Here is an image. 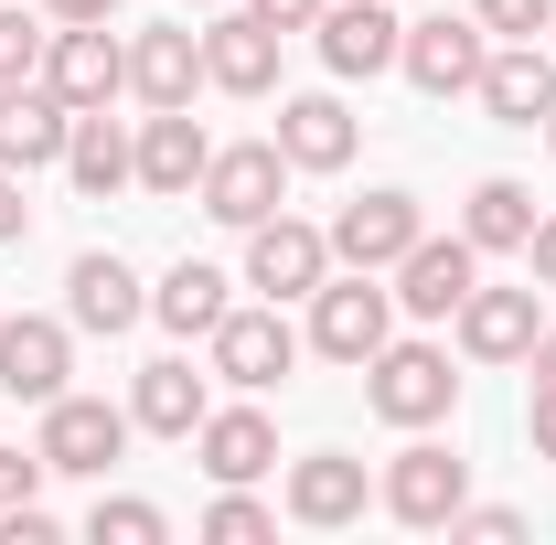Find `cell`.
<instances>
[{"label": "cell", "mask_w": 556, "mask_h": 545, "mask_svg": "<svg viewBox=\"0 0 556 545\" xmlns=\"http://www.w3.org/2000/svg\"><path fill=\"white\" fill-rule=\"evenodd\" d=\"M43 86H54L65 107H108V97L129 86V43H118L108 22H54V43H43Z\"/></svg>", "instance_id": "8"}, {"label": "cell", "mask_w": 556, "mask_h": 545, "mask_svg": "<svg viewBox=\"0 0 556 545\" xmlns=\"http://www.w3.org/2000/svg\"><path fill=\"white\" fill-rule=\"evenodd\" d=\"M193 449H204L214 481H257V471H278V428H268L257 407H204Z\"/></svg>", "instance_id": "25"}, {"label": "cell", "mask_w": 556, "mask_h": 545, "mask_svg": "<svg viewBox=\"0 0 556 545\" xmlns=\"http://www.w3.org/2000/svg\"><path fill=\"white\" fill-rule=\"evenodd\" d=\"M247 11H257V22H278V33H311V22H321V0H247Z\"/></svg>", "instance_id": "34"}, {"label": "cell", "mask_w": 556, "mask_h": 545, "mask_svg": "<svg viewBox=\"0 0 556 545\" xmlns=\"http://www.w3.org/2000/svg\"><path fill=\"white\" fill-rule=\"evenodd\" d=\"M204 11H214V0H204Z\"/></svg>", "instance_id": "41"}, {"label": "cell", "mask_w": 556, "mask_h": 545, "mask_svg": "<svg viewBox=\"0 0 556 545\" xmlns=\"http://www.w3.org/2000/svg\"><path fill=\"white\" fill-rule=\"evenodd\" d=\"M525 257H535V289H556V214H535V236H525Z\"/></svg>", "instance_id": "36"}, {"label": "cell", "mask_w": 556, "mask_h": 545, "mask_svg": "<svg viewBox=\"0 0 556 545\" xmlns=\"http://www.w3.org/2000/svg\"><path fill=\"white\" fill-rule=\"evenodd\" d=\"M321 278H332V236H321V225H300V214L247 225V289H268V300H311Z\"/></svg>", "instance_id": "9"}, {"label": "cell", "mask_w": 556, "mask_h": 545, "mask_svg": "<svg viewBox=\"0 0 556 545\" xmlns=\"http://www.w3.org/2000/svg\"><path fill=\"white\" fill-rule=\"evenodd\" d=\"M450 321H460V353H471V364H525V342L546 332L535 289H471Z\"/></svg>", "instance_id": "20"}, {"label": "cell", "mask_w": 556, "mask_h": 545, "mask_svg": "<svg viewBox=\"0 0 556 545\" xmlns=\"http://www.w3.org/2000/svg\"><path fill=\"white\" fill-rule=\"evenodd\" d=\"M525 428H535V449L556 460V385H535V407H525Z\"/></svg>", "instance_id": "37"}, {"label": "cell", "mask_w": 556, "mask_h": 545, "mask_svg": "<svg viewBox=\"0 0 556 545\" xmlns=\"http://www.w3.org/2000/svg\"><path fill=\"white\" fill-rule=\"evenodd\" d=\"M353 107L343 97H278V150H289V172H343L353 161Z\"/></svg>", "instance_id": "24"}, {"label": "cell", "mask_w": 556, "mask_h": 545, "mask_svg": "<svg viewBox=\"0 0 556 545\" xmlns=\"http://www.w3.org/2000/svg\"><path fill=\"white\" fill-rule=\"evenodd\" d=\"M65 375H75V332L65 321H43V310H11V321H0V396L54 407Z\"/></svg>", "instance_id": "10"}, {"label": "cell", "mask_w": 556, "mask_h": 545, "mask_svg": "<svg viewBox=\"0 0 556 545\" xmlns=\"http://www.w3.org/2000/svg\"><path fill=\"white\" fill-rule=\"evenodd\" d=\"M43 43H54V33H43L33 11H0V86H33V75H43Z\"/></svg>", "instance_id": "30"}, {"label": "cell", "mask_w": 556, "mask_h": 545, "mask_svg": "<svg viewBox=\"0 0 556 545\" xmlns=\"http://www.w3.org/2000/svg\"><path fill=\"white\" fill-rule=\"evenodd\" d=\"M525 375H535V385H556V332H535V342H525Z\"/></svg>", "instance_id": "39"}, {"label": "cell", "mask_w": 556, "mask_h": 545, "mask_svg": "<svg viewBox=\"0 0 556 545\" xmlns=\"http://www.w3.org/2000/svg\"><path fill=\"white\" fill-rule=\"evenodd\" d=\"M278 193H289V150H278V139H236V150H214V161H204V193H193V204H204L214 225L247 236V225H268V214H278Z\"/></svg>", "instance_id": "5"}, {"label": "cell", "mask_w": 556, "mask_h": 545, "mask_svg": "<svg viewBox=\"0 0 556 545\" xmlns=\"http://www.w3.org/2000/svg\"><path fill=\"white\" fill-rule=\"evenodd\" d=\"M396 65H407V86L417 97H471L482 86V65H492V33L482 22H407V43H396Z\"/></svg>", "instance_id": "7"}, {"label": "cell", "mask_w": 556, "mask_h": 545, "mask_svg": "<svg viewBox=\"0 0 556 545\" xmlns=\"http://www.w3.org/2000/svg\"><path fill=\"white\" fill-rule=\"evenodd\" d=\"M225 289H236V278H225V268H204V257H182V268H172V278H161V289H150V310H161V321H172V332H182V342H204L214 321L236 310Z\"/></svg>", "instance_id": "26"}, {"label": "cell", "mask_w": 556, "mask_h": 545, "mask_svg": "<svg viewBox=\"0 0 556 545\" xmlns=\"http://www.w3.org/2000/svg\"><path fill=\"white\" fill-rule=\"evenodd\" d=\"M33 449H43L65 481H108L118 460H129V407H108V396H75V385H65V396L43 407V439H33Z\"/></svg>", "instance_id": "4"}, {"label": "cell", "mask_w": 556, "mask_h": 545, "mask_svg": "<svg viewBox=\"0 0 556 545\" xmlns=\"http://www.w3.org/2000/svg\"><path fill=\"white\" fill-rule=\"evenodd\" d=\"M364 407L386 417V428H439V417L460 407V375H450L439 342H386L364 364Z\"/></svg>", "instance_id": "2"}, {"label": "cell", "mask_w": 556, "mask_h": 545, "mask_svg": "<svg viewBox=\"0 0 556 545\" xmlns=\"http://www.w3.org/2000/svg\"><path fill=\"white\" fill-rule=\"evenodd\" d=\"M43 22H118V0H43Z\"/></svg>", "instance_id": "38"}, {"label": "cell", "mask_w": 556, "mask_h": 545, "mask_svg": "<svg viewBox=\"0 0 556 545\" xmlns=\"http://www.w3.org/2000/svg\"><path fill=\"white\" fill-rule=\"evenodd\" d=\"M278 22H257V11H225L204 33V86H225V97H268L278 86Z\"/></svg>", "instance_id": "17"}, {"label": "cell", "mask_w": 556, "mask_h": 545, "mask_svg": "<svg viewBox=\"0 0 556 545\" xmlns=\"http://www.w3.org/2000/svg\"><path fill=\"white\" fill-rule=\"evenodd\" d=\"M43 481H54V460H43V449H0V514L43 503Z\"/></svg>", "instance_id": "32"}, {"label": "cell", "mask_w": 556, "mask_h": 545, "mask_svg": "<svg viewBox=\"0 0 556 545\" xmlns=\"http://www.w3.org/2000/svg\"><path fill=\"white\" fill-rule=\"evenodd\" d=\"M65 129L75 107L33 75V86H0V172H43V161H65Z\"/></svg>", "instance_id": "18"}, {"label": "cell", "mask_w": 556, "mask_h": 545, "mask_svg": "<svg viewBox=\"0 0 556 545\" xmlns=\"http://www.w3.org/2000/svg\"><path fill=\"white\" fill-rule=\"evenodd\" d=\"M204 375L182 364V353H161V364H139V385H129V428H150V439H193L204 428Z\"/></svg>", "instance_id": "23"}, {"label": "cell", "mask_w": 556, "mask_h": 545, "mask_svg": "<svg viewBox=\"0 0 556 545\" xmlns=\"http://www.w3.org/2000/svg\"><path fill=\"white\" fill-rule=\"evenodd\" d=\"M139 310H150V289L129 278V257L86 246V257L65 268V321H75V332H129Z\"/></svg>", "instance_id": "21"}, {"label": "cell", "mask_w": 556, "mask_h": 545, "mask_svg": "<svg viewBox=\"0 0 556 545\" xmlns=\"http://www.w3.org/2000/svg\"><path fill=\"white\" fill-rule=\"evenodd\" d=\"M396 342V289H375V268H343V278H321L311 289V353L321 364H375Z\"/></svg>", "instance_id": "1"}, {"label": "cell", "mask_w": 556, "mask_h": 545, "mask_svg": "<svg viewBox=\"0 0 556 545\" xmlns=\"http://www.w3.org/2000/svg\"><path fill=\"white\" fill-rule=\"evenodd\" d=\"M65 182L86 193V204H108L118 182H139V139L108 118V107H75V129H65Z\"/></svg>", "instance_id": "22"}, {"label": "cell", "mask_w": 556, "mask_h": 545, "mask_svg": "<svg viewBox=\"0 0 556 545\" xmlns=\"http://www.w3.org/2000/svg\"><path fill=\"white\" fill-rule=\"evenodd\" d=\"M471 97L492 107V129H546V118H556V65H546V43H492V65H482Z\"/></svg>", "instance_id": "14"}, {"label": "cell", "mask_w": 556, "mask_h": 545, "mask_svg": "<svg viewBox=\"0 0 556 545\" xmlns=\"http://www.w3.org/2000/svg\"><path fill=\"white\" fill-rule=\"evenodd\" d=\"M22 225H33V204H22V172H0V246H22Z\"/></svg>", "instance_id": "35"}, {"label": "cell", "mask_w": 556, "mask_h": 545, "mask_svg": "<svg viewBox=\"0 0 556 545\" xmlns=\"http://www.w3.org/2000/svg\"><path fill=\"white\" fill-rule=\"evenodd\" d=\"M450 535H482V545H514V535H525V514H514V503H460V514H450Z\"/></svg>", "instance_id": "33"}, {"label": "cell", "mask_w": 556, "mask_h": 545, "mask_svg": "<svg viewBox=\"0 0 556 545\" xmlns=\"http://www.w3.org/2000/svg\"><path fill=\"white\" fill-rule=\"evenodd\" d=\"M471 289H482V246L471 236H417L407 257H396V310L407 321H450Z\"/></svg>", "instance_id": "6"}, {"label": "cell", "mask_w": 556, "mask_h": 545, "mask_svg": "<svg viewBox=\"0 0 556 545\" xmlns=\"http://www.w3.org/2000/svg\"><path fill=\"white\" fill-rule=\"evenodd\" d=\"M460 236H471L482 257H514V246L535 236V193H525V182H503V172H492V182H471V204H460Z\"/></svg>", "instance_id": "27"}, {"label": "cell", "mask_w": 556, "mask_h": 545, "mask_svg": "<svg viewBox=\"0 0 556 545\" xmlns=\"http://www.w3.org/2000/svg\"><path fill=\"white\" fill-rule=\"evenodd\" d=\"M417 236H428V214H417V193H364V204L332 214V268H396Z\"/></svg>", "instance_id": "12"}, {"label": "cell", "mask_w": 556, "mask_h": 545, "mask_svg": "<svg viewBox=\"0 0 556 545\" xmlns=\"http://www.w3.org/2000/svg\"><path fill=\"white\" fill-rule=\"evenodd\" d=\"M204 161H214V139L193 129V107H150V118H139V193L193 204V193H204Z\"/></svg>", "instance_id": "13"}, {"label": "cell", "mask_w": 556, "mask_h": 545, "mask_svg": "<svg viewBox=\"0 0 556 545\" xmlns=\"http://www.w3.org/2000/svg\"><path fill=\"white\" fill-rule=\"evenodd\" d=\"M321 65L332 75H386L396 65V43H407V22L386 11V0H321Z\"/></svg>", "instance_id": "15"}, {"label": "cell", "mask_w": 556, "mask_h": 545, "mask_svg": "<svg viewBox=\"0 0 556 545\" xmlns=\"http://www.w3.org/2000/svg\"><path fill=\"white\" fill-rule=\"evenodd\" d=\"M204 535H214V545H268V535H278V514L247 492V481H225V492L204 503Z\"/></svg>", "instance_id": "29"}, {"label": "cell", "mask_w": 556, "mask_h": 545, "mask_svg": "<svg viewBox=\"0 0 556 545\" xmlns=\"http://www.w3.org/2000/svg\"><path fill=\"white\" fill-rule=\"evenodd\" d=\"M364 503H375L364 460H343V449H311V460H289V524L332 535V524H364Z\"/></svg>", "instance_id": "16"}, {"label": "cell", "mask_w": 556, "mask_h": 545, "mask_svg": "<svg viewBox=\"0 0 556 545\" xmlns=\"http://www.w3.org/2000/svg\"><path fill=\"white\" fill-rule=\"evenodd\" d=\"M161 535H172V514L139 492H97V514H86V545H161Z\"/></svg>", "instance_id": "28"}, {"label": "cell", "mask_w": 556, "mask_h": 545, "mask_svg": "<svg viewBox=\"0 0 556 545\" xmlns=\"http://www.w3.org/2000/svg\"><path fill=\"white\" fill-rule=\"evenodd\" d=\"M204 342H214V375H225V385H247V396H268L278 375L300 364V332L278 321V300H268V310H225Z\"/></svg>", "instance_id": "11"}, {"label": "cell", "mask_w": 556, "mask_h": 545, "mask_svg": "<svg viewBox=\"0 0 556 545\" xmlns=\"http://www.w3.org/2000/svg\"><path fill=\"white\" fill-rule=\"evenodd\" d=\"M471 22H482V33H503V43H535V33L556 22V0H471Z\"/></svg>", "instance_id": "31"}, {"label": "cell", "mask_w": 556, "mask_h": 545, "mask_svg": "<svg viewBox=\"0 0 556 545\" xmlns=\"http://www.w3.org/2000/svg\"><path fill=\"white\" fill-rule=\"evenodd\" d=\"M193 86H204V33L193 22H161V33L129 43V97L139 107H193Z\"/></svg>", "instance_id": "19"}, {"label": "cell", "mask_w": 556, "mask_h": 545, "mask_svg": "<svg viewBox=\"0 0 556 545\" xmlns=\"http://www.w3.org/2000/svg\"><path fill=\"white\" fill-rule=\"evenodd\" d=\"M375 503L396 514V524H417V535H439L460 503H471V460L460 449H439L428 428H407V449L386 460V481H375Z\"/></svg>", "instance_id": "3"}, {"label": "cell", "mask_w": 556, "mask_h": 545, "mask_svg": "<svg viewBox=\"0 0 556 545\" xmlns=\"http://www.w3.org/2000/svg\"><path fill=\"white\" fill-rule=\"evenodd\" d=\"M546 139H556V118H546Z\"/></svg>", "instance_id": "40"}]
</instances>
